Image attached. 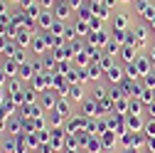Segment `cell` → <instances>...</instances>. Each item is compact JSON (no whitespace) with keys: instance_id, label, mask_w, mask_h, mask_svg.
I'll return each mask as SVG.
<instances>
[{"instance_id":"30bf717a","label":"cell","mask_w":155,"mask_h":153,"mask_svg":"<svg viewBox=\"0 0 155 153\" xmlns=\"http://www.w3.org/2000/svg\"><path fill=\"white\" fill-rule=\"evenodd\" d=\"M54 20H57V17H54V12H52V10H42L40 15H37V27H42V30H47V32H49V27L54 25Z\"/></svg>"},{"instance_id":"4dcf8cb0","label":"cell","mask_w":155,"mask_h":153,"mask_svg":"<svg viewBox=\"0 0 155 153\" xmlns=\"http://www.w3.org/2000/svg\"><path fill=\"white\" fill-rule=\"evenodd\" d=\"M25 54H27L25 49H20V47H17V52L12 54V59H15L17 64H27V57H25Z\"/></svg>"},{"instance_id":"ac0fdd59","label":"cell","mask_w":155,"mask_h":153,"mask_svg":"<svg viewBox=\"0 0 155 153\" xmlns=\"http://www.w3.org/2000/svg\"><path fill=\"white\" fill-rule=\"evenodd\" d=\"M3 69L8 72V76H17L20 74V64H17L12 57H5V62H3Z\"/></svg>"},{"instance_id":"484cf974","label":"cell","mask_w":155,"mask_h":153,"mask_svg":"<svg viewBox=\"0 0 155 153\" xmlns=\"http://www.w3.org/2000/svg\"><path fill=\"white\" fill-rule=\"evenodd\" d=\"M8 89H10L12 94H17V91H22V84H20V76H10V82H8Z\"/></svg>"},{"instance_id":"8d00e7d4","label":"cell","mask_w":155,"mask_h":153,"mask_svg":"<svg viewBox=\"0 0 155 153\" xmlns=\"http://www.w3.org/2000/svg\"><path fill=\"white\" fill-rule=\"evenodd\" d=\"M143 82H145L148 87H155V74H153V72H150V74H145V76H143Z\"/></svg>"},{"instance_id":"6da1fadb","label":"cell","mask_w":155,"mask_h":153,"mask_svg":"<svg viewBox=\"0 0 155 153\" xmlns=\"http://www.w3.org/2000/svg\"><path fill=\"white\" fill-rule=\"evenodd\" d=\"M148 37H150V27H145V25L133 27V47L138 52H143L148 47Z\"/></svg>"},{"instance_id":"ffe728a7","label":"cell","mask_w":155,"mask_h":153,"mask_svg":"<svg viewBox=\"0 0 155 153\" xmlns=\"http://www.w3.org/2000/svg\"><path fill=\"white\" fill-rule=\"evenodd\" d=\"M71 27H74V32H79L81 37H89V32H91V30H89V22H86V20H81V17H79V20H74V25H71Z\"/></svg>"},{"instance_id":"7bdbcfd3","label":"cell","mask_w":155,"mask_h":153,"mask_svg":"<svg viewBox=\"0 0 155 153\" xmlns=\"http://www.w3.org/2000/svg\"><path fill=\"white\" fill-rule=\"evenodd\" d=\"M148 59H150V64H153V67H155V47H153V54H150V57H148Z\"/></svg>"},{"instance_id":"74e56055","label":"cell","mask_w":155,"mask_h":153,"mask_svg":"<svg viewBox=\"0 0 155 153\" xmlns=\"http://www.w3.org/2000/svg\"><path fill=\"white\" fill-rule=\"evenodd\" d=\"M67 3L71 5V10H81V5H84V0H67Z\"/></svg>"},{"instance_id":"ba28073f","label":"cell","mask_w":155,"mask_h":153,"mask_svg":"<svg viewBox=\"0 0 155 153\" xmlns=\"http://www.w3.org/2000/svg\"><path fill=\"white\" fill-rule=\"evenodd\" d=\"M89 45L91 47H106V42H108V32L106 30H99V32H89Z\"/></svg>"},{"instance_id":"44dd1931","label":"cell","mask_w":155,"mask_h":153,"mask_svg":"<svg viewBox=\"0 0 155 153\" xmlns=\"http://www.w3.org/2000/svg\"><path fill=\"white\" fill-rule=\"evenodd\" d=\"M99 138H101V143H104L106 148H113V146H116V131H111V128H108V131H104V133H101Z\"/></svg>"},{"instance_id":"d590c367","label":"cell","mask_w":155,"mask_h":153,"mask_svg":"<svg viewBox=\"0 0 155 153\" xmlns=\"http://www.w3.org/2000/svg\"><path fill=\"white\" fill-rule=\"evenodd\" d=\"M8 82H10V76H8V72L0 67V87H8Z\"/></svg>"},{"instance_id":"4fadbf2b","label":"cell","mask_w":155,"mask_h":153,"mask_svg":"<svg viewBox=\"0 0 155 153\" xmlns=\"http://www.w3.org/2000/svg\"><path fill=\"white\" fill-rule=\"evenodd\" d=\"M121 59H123L126 64H133L135 59H138V49H135L133 45H123V47H121Z\"/></svg>"},{"instance_id":"7dc6e473","label":"cell","mask_w":155,"mask_h":153,"mask_svg":"<svg viewBox=\"0 0 155 153\" xmlns=\"http://www.w3.org/2000/svg\"><path fill=\"white\" fill-rule=\"evenodd\" d=\"M118 3H135V0H118Z\"/></svg>"},{"instance_id":"f1b7e54d","label":"cell","mask_w":155,"mask_h":153,"mask_svg":"<svg viewBox=\"0 0 155 153\" xmlns=\"http://www.w3.org/2000/svg\"><path fill=\"white\" fill-rule=\"evenodd\" d=\"M99 64H101V69H104V72H106V69H111V67H113V57H111V54L99 57Z\"/></svg>"},{"instance_id":"b9f144b4","label":"cell","mask_w":155,"mask_h":153,"mask_svg":"<svg viewBox=\"0 0 155 153\" xmlns=\"http://www.w3.org/2000/svg\"><path fill=\"white\" fill-rule=\"evenodd\" d=\"M5 99H8V97H5V89H3V87H0V106H3V104H5Z\"/></svg>"},{"instance_id":"836d02e7","label":"cell","mask_w":155,"mask_h":153,"mask_svg":"<svg viewBox=\"0 0 155 153\" xmlns=\"http://www.w3.org/2000/svg\"><path fill=\"white\" fill-rule=\"evenodd\" d=\"M140 104L143 101H138V99H128V111L130 114H140Z\"/></svg>"},{"instance_id":"4316f807","label":"cell","mask_w":155,"mask_h":153,"mask_svg":"<svg viewBox=\"0 0 155 153\" xmlns=\"http://www.w3.org/2000/svg\"><path fill=\"white\" fill-rule=\"evenodd\" d=\"M113 109L123 116V111H128V97H123V99H118V101H113Z\"/></svg>"},{"instance_id":"f6af8a7d","label":"cell","mask_w":155,"mask_h":153,"mask_svg":"<svg viewBox=\"0 0 155 153\" xmlns=\"http://www.w3.org/2000/svg\"><path fill=\"white\" fill-rule=\"evenodd\" d=\"M123 153H138V148H126Z\"/></svg>"},{"instance_id":"d6986e66","label":"cell","mask_w":155,"mask_h":153,"mask_svg":"<svg viewBox=\"0 0 155 153\" xmlns=\"http://www.w3.org/2000/svg\"><path fill=\"white\" fill-rule=\"evenodd\" d=\"M54 111L62 114V116L67 119V116H71V104H69L67 99H59V101H57V106H54Z\"/></svg>"},{"instance_id":"d4e9b609","label":"cell","mask_w":155,"mask_h":153,"mask_svg":"<svg viewBox=\"0 0 155 153\" xmlns=\"http://www.w3.org/2000/svg\"><path fill=\"white\" fill-rule=\"evenodd\" d=\"M116 52H121V45H118V42H113V40H108L106 47H104V54H111V57H113Z\"/></svg>"},{"instance_id":"9a60e30c","label":"cell","mask_w":155,"mask_h":153,"mask_svg":"<svg viewBox=\"0 0 155 153\" xmlns=\"http://www.w3.org/2000/svg\"><path fill=\"white\" fill-rule=\"evenodd\" d=\"M32 52L35 54H45V49L49 47V42H47V37H42V35H35V40H32Z\"/></svg>"},{"instance_id":"7402d4cb","label":"cell","mask_w":155,"mask_h":153,"mask_svg":"<svg viewBox=\"0 0 155 153\" xmlns=\"http://www.w3.org/2000/svg\"><path fill=\"white\" fill-rule=\"evenodd\" d=\"M20 79H25V82H32V76H35V69H32V64H20Z\"/></svg>"},{"instance_id":"5b68a950","label":"cell","mask_w":155,"mask_h":153,"mask_svg":"<svg viewBox=\"0 0 155 153\" xmlns=\"http://www.w3.org/2000/svg\"><path fill=\"white\" fill-rule=\"evenodd\" d=\"M101 76H104L101 64H99V62H94V64H89V67L81 72V84H84V82H99Z\"/></svg>"},{"instance_id":"e575fe53","label":"cell","mask_w":155,"mask_h":153,"mask_svg":"<svg viewBox=\"0 0 155 153\" xmlns=\"http://www.w3.org/2000/svg\"><path fill=\"white\" fill-rule=\"evenodd\" d=\"M140 101H143V104H150V101H153V91H150V89H143V94H140Z\"/></svg>"},{"instance_id":"8fae6325","label":"cell","mask_w":155,"mask_h":153,"mask_svg":"<svg viewBox=\"0 0 155 153\" xmlns=\"http://www.w3.org/2000/svg\"><path fill=\"white\" fill-rule=\"evenodd\" d=\"M111 25H113V30H130V17L126 12H116Z\"/></svg>"},{"instance_id":"ab89813d","label":"cell","mask_w":155,"mask_h":153,"mask_svg":"<svg viewBox=\"0 0 155 153\" xmlns=\"http://www.w3.org/2000/svg\"><path fill=\"white\" fill-rule=\"evenodd\" d=\"M145 143H148V148L155 153V136H148V138H145Z\"/></svg>"},{"instance_id":"603a6c76","label":"cell","mask_w":155,"mask_h":153,"mask_svg":"<svg viewBox=\"0 0 155 153\" xmlns=\"http://www.w3.org/2000/svg\"><path fill=\"white\" fill-rule=\"evenodd\" d=\"M138 76H140V72H138V67H135V62L133 64H126V79L128 82H135Z\"/></svg>"},{"instance_id":"cb8c5ba5","label":"cell","mask_w":155,"mask_h":153,"mask_svg":"<svg viewBox=\"0 0 155 153\" xmlns=\"http://www.w3.org/2000/svg\"><path fill=\"white\" fill-rule=\"evenodd\" d=\"M86 148H89L91 153H99V151L104 148V143H101V138H91V136H89V141H86Z\"/></svg>"},{"instance_id":"bcb514c9","label":"cell","mask_w":155,"mask_h":153,"mask_svg":"<svg viewBox=\"0 0 155 153\" xmlns=\"http://www.w3.org/2000/svg\"><path fill=\"white\" fill-rule=\"evenodd\" d=\"M0 15H5V5H3V0H0Z\"/></svg>"},{"instance_id":"8992f818","label":"cell","mask_w":155,"mask_h":153,"mask_svg":"<svg viewBox=\"0 0 155 153\" xmlns=\"http://www.w3.org/2000/svg\"><path fill=\"white\" fill-rule=\"evenodd\" d=\"M81 114H84V119H94V116H99V101H96L94 97L84 99V101H81Z\"/></svg>"},{"instance_id":"1f68e13d","label":"cell","mask_w":155,"mask_h":153,"mask_svg":"<svg viewBox=\"0 0 155 153\" xmlns=\"http://www.w3.org/2000/svg\"><path fill=\"white\" fill-rule=\"evenodd\" d=\"M101 25H104L101 17H91V20H89V30H91V32H99V30H101Z\"/></svg>"},{"instance_id":"3957f363","label":"cell","mask_w":155,"mask_h":153,"mask_svg":"<svg viewBox=\"0 0 155 153\" xmlns=\"http://www.w3.org/2000/svg\"><path fill=\"white\" fill-rule=\"evenodd\" d=\"M52 12H54V17H57V20H59V22H67L69 20V17H71V5L67 3V0H57V5L52 8Z\"/></svg>"},{"instance_id":"7c38bea8","label":"cell","mask_w":155,"mask_h":153,"mask_svg":"<svg viewBox=\"0 0 155 153\" xmlns=\"http://www.w3.org/2000/svg\"><path fill=\"white\" fill-rule=\"evenodd\" d=\"M126 128H128V131H135V133H140V131L145 128V126H143V119H140V114H128Z\"/></svg>"},{"instance_id":"d6a6232c","label":"cell","mask_w":155,"mask_h":153,"mask_svg":"<svg viewBox=\"0 0 155 153\" xmlns=\"http://www.w3.org/2000/svg\"><path fill=\"white\" fill-rule=\"evenodd\" d=\"M64 121V116H62V114H57V111H52V116H49V126L52 128H57V126H59Z\"/></svg>"},{"instance_id":"83f0119b","label":"cell","mask_w":155,"mask_h":153,"mask_svg":"<svg viewBox=\"0 0 155 153\" xmlns=\"http://www.w3.org/2000/svg\"><path fill=\"white\" fill-rule=\"evenodd\" d=\"M49 32H54V35H59V37H64L67 27H64V22H59V20H54V25L49 27Z\"/></svg>"},{"instance_id":"f35d334b","label":"cell","mask_w":155,"mask_h":153,"mask_svg":"<svg viewBox=\"0 0 155 153\" xmlns=\"http://www.w3.org/2000/svg\"><path fill=\"white\" fill-rule=\"evenodd\" d=\"M148 136H155V121H150V124H145V128H143Z\"/></svg>"},{"instance_id":"2e32d148","label":"cell","mask_w":155,"mask_h":153,"mask_svg":"<svg viewBox=\"0 0 155 153\" xmlns=\"http://www.w3.org/2000/svg\"><path fill=\"white\" fill-rule=\"evenodd\" d=\"M57 91H52V89H47V91H42V106L45 109H52L54 111V106H57Z\"/></svg>"},{"instance_id":"60d3db41","label":"cell","mask_w":155,"mask_h":153,"mask_svg":"<svg viewBox=\"0 0 155 153\" xmlns=\"http://www.w3.org/2000/svg\"><path fill=\"white\" fill-rule=\"evenodd\" d=\"M104 5H106V8H108V10H113V8H116V5H118V0H104Z\"/></svg>"},{"instance_id":"f546056e","label":"cell","mask_w":155,"mask_h":153,"mask_svg":"<svg viewBox=\"0 0 155 153\" xmlns=\"http://www.w3.org/2000/svg\"><path fill=\"white\" fill-rule=\"evenodd\" d=\"M62 133H64V131H59V128L52 131V148H59V146H62Z\"/></svg>"},{"instance_id":"5bb4252c","label":"cell","mask_w":155,"mask_h":153,"mask_svg":"<svg viewBox=\"0 0 155 153\" xmlns=\"http://www.w3.org/2000/svg\"><path fill=\"white\" fill-rule=\"evenodd\" d=\"M22 111H25V119H30V121L42 119V106H40V104H25Z\"/></svg>"},{"instance_id":"ee69618b","label":"cell","mask_w":155,"mask_h":153,"mask_svg":"<svg viewBox=\"0 0 155 153\" xmlns=\"http://www.w3.org/2000/svg\"><path fill=\"white\" fill-rule=\"evenodd\" d=\"M104 0H89V5H101Z\"/></svg>"},{"instance_id":"9c48e42d","label":"cell","mask_w":155,"mask_h":153,"mask_svg":"<svg viewBox=\"0 0 155 153\" xmlns=\"http://www.w3.org/2000/svg\"><path fill=\"white\" fill-rule=\"evenodd\" d=\"M84 84L79 82V84H69V89H67V94H64V97L67 99H71V101H84L86 97H84Z\"/></svg>"},{"instance_id":"7a4b0ae2","label":"cell","mask_w":155,"mask_h":153,"mask_svg":"<svg viewBox=\"0 0 155 153\" xmlns=\"http://www.w3.org/2000/svg\"><path fill=\"white\" fill-rule=\"evenodd\" d=\"M133 8H135V12H138L145 22H150L153 17H155V5L150 3V0H135Z\"/></svg>"},{"instance_id":"52a82bcc","label":"cell","mask_w":155,"mask_h":153,"mask_svg":"<svg viewBox=\"0 0 155 153\" xmlns=\"http://www.w3.org/2000/svg\"><path fill=\"white\" fill-rule=\"evenodd\" d=\"M32 40H35V32L32 30H17V35H15V45L20 47V49H25V47H30L32 45Z\"/></svg>"},{"instance_id":"277c9868","label":"cell","mask_w":155,"mask_h":153,"mask_svg":"<svg viewBox=\"0 0 155 153\" xmlns=\"http://www.w3.org/2000/svg\"><path fill=\"white\" fill-rule=\"evenodd\" d=\"M123 72H126V69H121V67H116V64H113L111 69L104 72V79H106L108 84H113V87H118V84L126 82V74H123Z\"/></svg>"},{"instance_id":"e0dca14e","label":"cell","mask_w":155,"mask_h":153,"mask_svg":"<svg viewBox=\"0 0 155 153\" xmlns=\"http://www.w3.org/2000/svg\"><path fill=\"white\" fill-rule=\"evenodd\" d=\"M135 67H138V72H140V76H145V74H150V69H153V64H150V59L145 54H138V59H135Z\"/></svg>"}]
</instances>
